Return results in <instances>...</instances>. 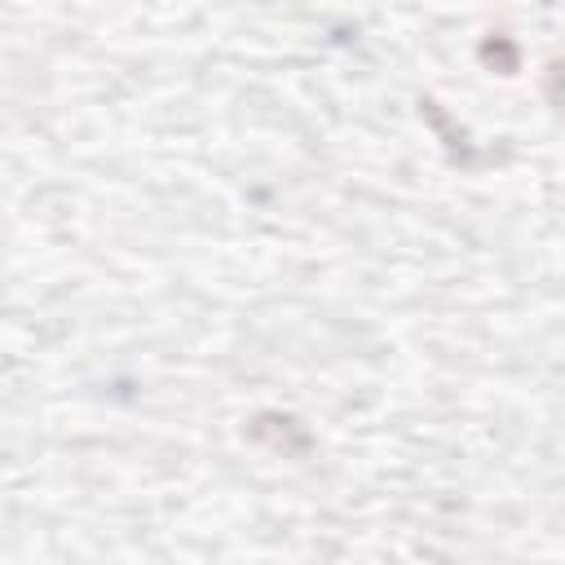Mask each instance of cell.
<instances>
[{
	"instance_id": "cell-1",
	"label": "cell",
	"mask_w": 565,
	"mask_h": 565,
	"mask_svg": "<svg viewBox=\"0 0 565 565\" xmlns=\"http://www.w3.org/2000/svg\"><path fill=\"white\" fill-rule=\"evenodd\" d=\"M481 57L499 71V75H512L516 71V44L508 40V35H494V40H486L481 44Z\"/></svg>"
},
{
	"instance_id": "cell-2",
	"label": "cell",
	"mask_w": 565,
	"mask_h": 565,
	"mask_svg": "<svg viewBox=\"0 0 565 565\" xmlns=\"http://www.w3.org/2000/svg\"><path fill=\"white\" fill-rule=\"evenodd\" d=\"M543 93H547L552 106L565 110V62H552V66H547V75H543Z\"/></svg>"
}]
</instances>
